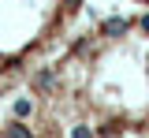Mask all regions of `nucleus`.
Segmentation results:
<instances>
[{"label": "nucleus", "mask_w": 149, "mask_h": 138, "mask_svg": "<svg viewBox=\"0 0 149 138\" xmlns=\"http://www.w3.org/2000/svg\"><path fill=\"white\" fill-rule=\"evenodd\" d=\"M127 19H104L101 22V34H108V38H119V34H127Z\"/></svg>", "instance_id": "f257e3e1"}, {"label": "nucleus", "mask_w": 149, "mask_h": 138, "mask_svg": "<svg viewBox=\"0 0 149 138\" xmlns=\"http://www.w3.org/2000/svg\"><path fill=\"white\" fill-rule=\"evenodd\" d=\"M30 112H34V101L30 97H19L15 105H11V116L15 119H30Z\"/></svg>", "instance_id": "f03ea898"}, {"label": "nucleus", "mask_w": 149, "mask_h": 138, "mask_svg": "<svg viewBox=\"0 0 149 138\" xmlns=\"http://www.w3.org/2000/svg\"><path fill=\"white\" fill-rule=\"evenodd\" d=\"M8 138H34V135H30V127H26L22 119H15V123L8 127Z\"/></svg>", "instance_id": "7ed1b4c3"}, {"label": "nucleus", "mask_w": 149, "mask_h": 138, "mask_svg": "<svg viewBox=\"0 0 149 138\" xmlns=\"http://www.w3.org/2000/svg\"><path fill=\"white\" fill-rule=\"evenodd\" d=\"M34 86H37V90H49V86H56V75H52V71H41V75L34 79Z\"/></svg>", "instance_id": "20e7f679"}, {"label": "nucleus", "mask_w": 149, "mask_h": 138, "mask_svg": "<svg viewBox=\"0 0 149 138\" xmlns=\"http://www.w3.org/2000/svg\"><path fill=\"white\" fill-rule=\"evenodd\" d=\"M71 138H93L90 127H71Z\"/></svg>", "instance_id": "39448f33"}, {"label": "nucleus", "mask_w": 149, "mask_h": 138, "mask_svg": "<svg viewBox=\"0 0 149 138\" xmlns=\"http://www.w3.org/2000/svg\"><path fill=\"white\" fill-rule=\"evenodd\" d=\"M138 26H142V30L149 34V15H142V19H138Z\"/></svg>", "instance_id": "423d86ee"}]
</instances>
